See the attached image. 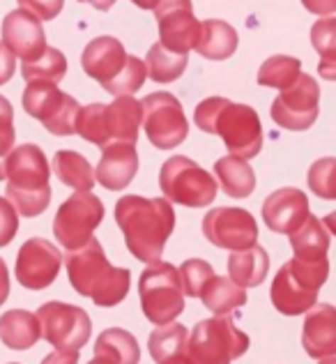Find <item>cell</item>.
<instances>
[{
    "label": "cell",
    "instance_id": "obj_27",
    "mask_svg": "<svg viewBox=\"0 0 336 364\" xmlns=\"http://www.w3.org/2000/svg\"><path fill=\"white\" fill-rule=\"evenodd\" d=\"M215 176L219 178V185H222L224 194L233 198H246V196H251L256 189V173H254V168L249 166L246 159H239L233 155L217 159Z\"/></svg>",
    "mask_w": 336,
    "mask_h": 364
},
{
    "label": "cell",
    "instance_id": "obj_37",
    "mask_svg": "<svg viewBox=\"0 0 336 364\" xmlns=\"http://www.w3.org/2000/svg\"><path fill=\"white\" fill-rule=\"evenodd\" d=\"M180 277H182V286H185V295H189V298H200L205 286L212 282L215 267L207 261H200V258H189V261L182 263Z\"/></svg>",
    "mask_w": 336,
    "mask_h": 364
},
{
    "label": "cell",
    "instance_id": "obj_8",
    "mask_svg": "<svg viewBox=\"0 0 336 364\" xmlns=\"http://www.w3.org/2000/svg\"><path fill=\"white\" fill-rule=\"evenodd\" d=\"M141 309L155 325H168L185 311V286L173 263H150L139 282Z\"/></svg>",
    "mask_w": 336,
    "mask_h": 364
},
{
    "label": "cell",
    "instance_id": "obj_42",
    "mask_svg": "<svg viewBox=\"0 0 336 364\" xmlns=\"http://www.w3.org/2000/svg\"><path fill=\"white\" fill-rule=\"evenodd\" d=\"M302 5L309 9L311 14L330 16L336 12V0H302Z\"/></svg>",
    "mask_w": 336,
    "mask_h": 364
},
{
    "label": "cell",
    "instance_id": "obj_20",
    "mask_svg": "<svg viewBox=\"0 0 336 364\" xmlns=\"http://www.w3.org/2000/svg\"><path fill=\"white\" fill-rule=\"evenodd\" d=\"M309 217V198L302 189L295 187L272 191L263 203V219L267 228L274 233L293 235Z\"/></svg>",
    "mask_w": 336,
    "mask_h": 364
},
{
    "label": "cell",
    "instance_id": "obj_23",
    "mask_svg": "<svg viewBox=\"0 0 336 364\" xmlns=\"http://www.w3.org/2000/svg\"><path fill=\"white\" fill-rule=\"evenodd\" d=\"M42 339V325L37 314L9 309L0 316V341L12 350H28Z\"/></svg>",
    "mask_w": 336,
    "mask_h": 364
},
{
    "label": "cell",
    "instance_id": "obj_30",
    "mask_svg": "<svg viewBox=\"0 0 336 364\" xmlns=\"http://www.w3.org/2000/svg\"><path fill=\"white\" fill-rule=\"evenodd\" d=\"M200 300L215 316H228L230 311L246 304V291L230 277H212V282L200 293Z\"/></svg>",
    "mask_w": 336,
    "mask_h": 364
},
{
    "label": "cell",
    "instance_id": "obj_11",
    "mask_svg": "<svg viewBox=\"0 0 336 364\" xmlns=\"http://www.w3.org/2000/svg\"><path fill=\"white\" fill-rule=\"evenodd\" d=\"M23 109L53 136H72L76 134V122L83 107L72 95L58 90L53 83H28L23 90Z\"/></svg>",
    "mask_w": 336,
    "mask_h": 364
},
{
    "label": "cell",
    "instance_id": "obj_43",
    "mask_svg": "<svg viewBox=\"0 0 336 364\" xmlns=\"http://www.w3.org/2000/svg\"><path fill=\"white\" fill-rule=\"evenodd\" d=\"M42 364H79V350H58L46 355Z\"/></svg>",
    "mask_w": 336,
    "mask_h": 364
},
{
    "label": "cell",
    "instance_id": "obj_21",
    "mask_svg": "<svg viewBox=\"0 0 336 364\" xmlns=\"http://www.w3.org/2000/svg\"><path fill=\"white\" fill-rule=\"evenodd\" d=\"M302 346L313 360L336 358V306L315 304L306 314L302 328Z\"/></svg>",
    "mask_w": 336,
    "mask_h": 364
},
{
    "label": "cell",
    "instance_id": "obj_51",
    "mask_svg": "<svg viewBox=\"0 0 336 364\" xmlns=\"http://www.w3.org/2000/svg\"><path fill=\"white\" fill-rule=\"evenodd\" d=\"M12 364H16V362H12Z\"/></svg>",
    "mask_w": 336,
    "mask_h": 364
},
{
    "label": "cell",
    "instance_id": "obj_22",
    "mask_svg": "<svg viewBox=\"0 0 336 364\" xmlns=\"http://www.w3.org/2000/svg\"><path fill=\"white\" fill-rule=\"evenodd\" d=\"M139 171V155L131 143H111L102 150L97 164V182L109 191H122L134 180Z\"/></svg>",
    "mask_w": 336,
    "mask_h": 364
},
{
    "label": "cell",
    "instance_id": "obj_14",
    "mask_svg": "<svg viewBox=\"0 0 336 364\" xmlns=\"http://www.w3.org/2000/svg\"><path fill=\"white\" fill-rule=\"evenodd\" d=\"M42 337L58 350H81L90 341L92 321L81 306L46 302L37 309Z\"/></svg>",
    "mask_w": 336,
    "mask_h": 364
},
{
    "label": "cell",
    "instance_id": "obj_29",
    "mask_svg": "<svg viewBox=\"0 0 336 364\" xmlns=\"http://www.w3.org/2000/svg\"><path fill=\"white\" fill-rule=\"evenodd\" d=\"M291 247L295 252V258H302V261H320V258H327L330 231L325 228V224L318 217L311 215L291 235Z\"/></svg>",
    "mask_w": 336,
    "mask_h": 364
},
{
    "label": "cell",
    "instance_id": "obj_25",
    "mask_svg": "<svg viewBox=\"0 0 336 364\" xmlns=\"http://www.w3.org/2000/svg\"><path fill=\"white\" fill-rule=\"evenodd\" d=\"M237 44L239 37L233 26L222 21V18H207V21H203L196 51L207 60H226L237 51Z\"/></svg>",
    "mask_w": 336,
    "mask_h": 364
},
{
    "label": "cell",
    "instance_id": "obj_4",
    "mask_svg": "<svg viewBox=\"0 0 336 364\" xmlns=\"http://www.w3.org/2000/svg\"><path fill=\"white\" fill-rule=\"evenodd\" d=\"M83 72L115 97H131L148 79V65L129 55L115 37H94L81 55Z\"/></svg>",
    "mask_w": 336,
    "mask_h": 364
},
{
    "label": "cell",
    "instance_id": "obj_13",
    "mask_svg": "<svg viewBox=\"0 0 336 364\" xmlns=\"http://www.w3.org/2000/svg\"><path fill=\"white\" fill-rule=\"evenodd\" d=\"M141 104L146 136L155 148L173 150L189 136V122L175 95L152 92Z\"/></svg>",
    "mask_w": 336,
    "mask_h": 364
},
{
    "label": "cell",
    "instance_id": "obj_39",
    "mask_svg": "<svg viewBox=\"0 0 336 364\" xmlns=\"http://www.w3.org/2000/svg\"><path fill=\"white\" fill-rule=\"evenodd\" d=\"M18 233V213L12 200L0 196V247H7Z\"/></svg>",
    "mask_w": 336,
    "mask_h": 364
},
{
    "label": "cell",
    "instance_id": "obj_36",
    "mask_svg": "<svg viewBox=\"0 0 336 364\" xmlns=\"http://www.w3.org/2000/svg\"><path fill=\"white\" fill-rule=\"evenodd\" d=\"M306 182L318 198L336 200V157H323L313 161Z\"/></svg>",
    "mask_w": 336,
    "mask_h": 364
},
{
    "label": "cell",
    "instance_id": "obj_35",
    "mask_svg": "<svg viewBox=\"0 0 336 364\" xmlns=\"http://www.w3.org/2000/svg\"><path fill=\"white\" fill-rule=\"evenodd\" d=\"M302 76V63L293 55H272L258 70V83L265 88L286 90Z\"/></svg>",
    "mask_w": 336,
    "mask_h": 364
},
{
    "label": "cell",
    "instance_id": "obj_28",
    "mask_svg": "<svg viewBox=\"0 0 336 364\" xmlns=\"http://www.w3.org/2000/svg\"><path fill=\"white\" fill-rule=\"evenodd\" d=\"M94 358H104L111 364H139L141 346L131 332L122 328H109L94 341Z\"/></svg>",
    "mask_w": 336,
    "mask_h": 364
},
{
    "label": "cell",
    "instance_id": "obj_48",
    "mask_svg": "<svg viewBox=\"0 0 336 364\" xmlns=\"http://www.w3.org/2000/svg\"><path fill=\"white\" fill-rule=\"evenodd\" d=\"M164 364H191V360H189V355L185 353V355H178V358H173V360H168Z\"/></svg>",
    "mask_w": 336,
    "mask_h": 364
},
{
    "label": "cell",
    "instance_id": "obj_33",
    "mask_svg": "<svg viewBox=\"0 0 336 364\" xmlns=\"http://www.w3.org/2000/svg\"><path fill=\"white\" fill-rule=\"evenodd\" d=\"M146 65L148 76L155 83H173L185 74L189 65V53H173L161 42H157L150 46Z\"/></svg>",
    "mask_w": 336,
    "mask_h": 364
},
{
    "label": "cell",
    "instance_id": "obj_3",
    "mask_svg": "<svg viewBox=\"0 0 336 364\" xmlns=\"http://www.w3.org/2000/svg\"><path fill=\"white\" fill-rule=\"evenodd\" d=\"M65 267L70 274L72 289L90 298L97 306H115L129 293L131 272L127 267H115L109 263L99 240H92L65 256Z\"/></svg>",
    "mask_w": 336,
    "mask_h": 364
},
{
    "label": "cell",
    "instance_id": "obj_12",
    "mask_svg": "<svg viewBox=\"0 0 336 364\" xmlns=\"http://www.w3.org/2000/svg\"><path fill=\"white\" fill-rule=\"evenodd\" d=\"M104 219V203L92 191H76L58 208L53 219V235L67 252L85 247L92 240L94 228Z\"/></svg>",
    "mask_w": 336,
    "mask_h": 364
},
{
    "label": "cell",
    "instance_id": "obj_44",
    "mask_svg": "<svg viewBox=\"0 0 336 364\" xmlns=\"http://www.w3.org/2000/svg\"><path fill=\"white\" fill-rule=\"evenodd\" d=\"M7 298H9V272L5 261L0 258V304H5Z\"/></svg>",
    "mask_w": 336,
    "mask_h": 364
},
{
    "label": "cell",
    "instance_id": "obj_10",
    "mask_svg": "<svg viewBox=\"0 0 336 364\" xmlns=\"http://www.w3.org/2000/svg\"><path fill=\"white\" fill-rule=\"evenodd\" d=\"M159 187L164 198L185 208H205L217 198L219 185L215 176L200 168L194 159L175 155L159 171Z\"/></svg>",
    "mask_w": 336,
    "mask_h": 364
},
{
    "label": "cell",
    "instance_id": "obj_17",
    "mask_svg": "<svg viewBox=\"0 0 336 364\" xmlns=\"http://www.w3.org/2000/svg\"><path fill=\"white\" fill-rule=\"evenodd\" d=\"M159 23V42L173 53L196 49L203 23L194 16L191 0H161L155 9Z\"/></svg>",
    "mask_w": 336,
    "mask_h": 364
},
{
    "label": "cell",
    "instance_id": "obj_32",
    "mask_svg": "<svg viewBox=\"0 0 336 364\" xmlns=\"http://www.w3.org/2000/svg\"><path fill=\"white\" fill-rule=\"evenodd\" d=\"M311 44L320 53V76L325 81H336V16H323L313 23Z\"/></svg>",
    "mask_w": 336,
    "mask_h": 364
},
{
    "label": "cell",
    "instance_id": "obj_2",
    "mask_svg": "<svg viewBox=\"0 0 336 364\" xmlns=\"http://www.w3.org/2000/svg\"><path fill=\"white\" fill-rule=\"evenodd\" d=\"M194 122L200 132L222 136L233 157L251 159L263 148V124L256 109L226 97H207L196 107Z\"/></svg>",
    "mask_w": 336,
    "mask_h": 364
},
{
    "label": "cell",
    "instance_id": "obj_49",
    "mask_svg": "<svg viewBox=\"0 0 336 364\" xmlns=\"http://www.w3.org/2000/svg\"><path fill=\"white\" fill-rule=\"evenodd\" d=\"M88 364H111L109 360H104V358H94V360H90Z\"/></svg>",
    "mask_w": 336,
    "mask_h": 364
},
{
    "label": "cell",
    "instance_id": "obj_34",
    "mask_svg": "<svg viewBox=\"0 0 336 364\" xmlns=\"http://www.w3.org/2000/svg\"><path fill=\"white\" fill-rule=\"evenodd\" d=\"M21 74L26 83H53L58 85L67 74V58L63 51L49 46L40 58L21 65Z\"/></svg>",
    "mask_w": 336,
    "mask_h": 364
},
{
    "label": "cell",
    "instance_id": "obj_5",
    "mask_svg": "<svg viewBox=\"0 0 336 364\" xmlns=\"http://www.w3.org/2000/svg\"><path fill=\"white\" fill-rule=\"evenodd\" d=\"M51 166L44 150L23 143L12 150L7 161V198L18 215L40 217L51 203Z\"/></svg>",
    "mask_w": 336,
    "mask_h": 364
},
{
    "label": "cell",
    "instance_id": "obj_40",
    "mask_svg": "<svg viewBox=\"0 0 336 364\" xmlns=\"http://www.w3.org/2000/svg\"><path fill=\"white\" fill-rule=\"evenodd\" d=\"M18 5L26 12H31L40 21H53V18L63 12L65 0H18Z\"/></svg>",
    "mask_w": 336,
    "mask_h": 364
},
{
    "label": "cell",
    "instance_id": "obj_9",
    "mask_svg": "<svg viewBox=\"0 0 336 364\" xmlns=\"http://www.w3.org/2000/svg\"><path fill=\"white\" fill-rule=\"evenodd\" d=\"M249 337L237 330L230 316H215L196 323L189 334L187 355L191 364H230L249 350Z\"/></svg>",
    "mask_w": 336,
    "mask_h": 364
},
{
    "label": "cell",
    "instance_id": "obj_16",
    "mask_svg": "<svg viewBox=\"0 0 336 364\" xmlns=\"http://www.w3.org/2000/svg\"><path fill=\"white\" fill-rule=\"evenodd\" d=\"M258 224L244 208H215L203 217V235L207 242L230 252H244L258 245Z\"/></svg>",
    "mask_w": 336,
    "mask_h": 364
},
{
    "label": "cell",
    "instance_id": "obj_15",
    "mask_svg": "<svg viewBox=\"0 0 336 364\" xmlns=\"http://www.w3.org/2000/svg\"><path fill=\"white\" fill-rule=\"evenodd\" d=\"M320 111V85L313 76L304 74L291 88L279 92V97L272 102V120L283 129L304 132L318 120Z\"/></svg>",
    "mask_w": 336,
    "mask_h": 364
},
{
    "label": "cell",
    "instance_id": "obj_46",
    "mask_svg": "<svg viewBox=\"0 0 336 364\" xmlns=\"http://www.w3.org/2000/svg\"><path fill=\"white\" fill-rule=\"evenodd\" d=\"M131 3L141 9H157V5L161 3V0H131Z\"/></svg>",
    "mask_w": 336,
    "mask_h": 364
},
{
    "label": "cell",
    "instance_id": "obj_7",
    "mask_svg": "<svg viewBox=\"0 0 336 364\" xmlns=\"http://www.w3.org/2000/svg\"><path fill=\"white\" fill-rule=\"evenodd\" d=\"M330 277V261H302L293 258L281 265L276 272L270 298L274 309L283 316H302L309 314L318 304V291Z\"/></svg>",
    "mask_w": 336,
    "mask_h": 364
},
{
    "label": "cell",
    "instance_id": "obj_26",
    "mask_svg": "<svg viewBox=\"0 0 336 364\" xmlns=\"http://www.w3.org/2000/svg\"><path fill=\"white\" fill-rule=\"evenodd\" d=\"M53 173L63 185L72 187L76 191H92L97 173L90 166V161L85 159L81 152L76 150H58L53 155Z\"/></svg>",
    "mask_w": 336,
    "mask_h": 364
},
{
    "label": "cell",
    "instance_id": "obj_41",
    "mask_svg": "<svg viewBox=\"0 0 336 364\" xmlns=\"http://www.w3.org/2000/svg\"><path fill=\"white\" fill-rule=\"evenodd\" d=\"M14 67H16V55L0 42V85H5L9 79H12Z\"/></svg>",
    "mask_w": 336,
    "mask_h": 364
},
{
    "label": "cell",
    "instance_id": "obj_1",
    "mask_svg": "<svg viewBox=\"0 0 336 364\" xmlns=\"http://www.w3.org/2000/svg\"><path fill=\"white\" fill-rule=\"evenodd\" d=\"M115 222L134 258L143 263H157L175 228V213L164 196L143 198L129 194L115 203Z\"/></svg>",
    "mask_w": 336,
    "mask_h": 364
},
{
    "label": "cell",
    "instance_id": "obj_18",
    "mask_svg": "<svg viewBox=\"0 0 336 364\" xmlns=\"http://www.w3.org/2000/svg\"><path fill=\"white\" fill-rule=\"evenodd\" d=\"M63 267V254L55 249L53 242L44 240V237H31L16 254V282L23 289L42 291L58 279V272Z\"/></svg>",
    "mask_w": 336,
    "mask_h": 364
},
{
    "label": "cell",
    "instance_id": "obj_38",
    "mask_svg": "<svg viewBox=\"0 0 336 364\" xmlns=\"http://www.w3.org/2000/svg\"><path fill=\"white\" fill-rule=\"evenodd\" d=\"M14 109L7 97L0 95V180L7 178V161L14 150Z\"/></svg>",
    "mask_w": 336,
    "mask_h": 364
},
{
    "label": "cell",
    "instance_id": "obj_45",
    "mask_svg": "<svg viewBox=\"0 0 336 364\" xmlns=\"http://www.w3.org/2000/svg\"><path fill=\"white\" fill-rule=\"evenodd\" d=\"M79 3H85V5H92L94 9H99V12H107L115 5V0H79Z\"/></svg>",
    "mask_w": 336,
    "mask_h": 364
},
{
    "label": "cell",
    "instance_id": "obj_47",
    "mask_svg": "<svg viewBox=\"0 0 336 364\" xmlns=\"http://www.w3.org/2000/svg\"><path fill=\"white\" fill-rule=\"evenodd\" d=\"M323 224H325V228H327L330 233H334V235H336V213H330L327 217L323 219Z\"/></svg>",
    "mask_w": 336,
    "mask_h": 364
},
{
    "label": "cell",
    "instance_id": "obj_50",
    "mask_svg": "<svg viewBox=\"0 0 336 364\" xmlns=\"http://www.w3.org/2000/svg\"><path fill=\"white\" fill-rule=\"evenodd\" d=\"M318 364H336V358H325V360H320Z\"/></svg>",
    "mask_w": 336,
    "mask_h": 364
},
{
    "label": "cell",
    "instance_id": "obj_31",
    "mask_svg": "<svg viewBox=\"0 0 336 364\" xmlns=\"http://www.w3.org/2000/svg\"><path fill=\"white\" fill-rule=\"evenodd\" d=\"M189 343V332L182 323L157 325V330L150 334L148 348L157 364H164L178 355H185Z\"/></svg>",
    "mask_w": 336,
    "mask_h": 364
},
{
    "label": "cell",
    "instance_id": "obj_19",
    "mask_svg": "<svg viewBox=\"0 0 336 364\" xmlns=\"http://www.w3.org/2000/svg\"><path fill=\"white\" fill-rule=\"evenodd\" d=\"M3 44L23 63H33L49 49L42 21L26 9H14L3 21Z\"/></svg>",
    "mask_w": 336,
    "mask_h": 364
},
{
    "label": "cell",
    "instance_id": "obj_6",
    "mask_svg": "<svg viewBox=\"0 0 336 364\" xmlns=\"http://www.w3.org/2000/svg\"><path fill=\"white\" fill-rule=\"evenodd\" d=\"M143 127V104L134 97H118L113 104L83 107L76 122V134L97 148L111 143H136Z\"/></svg>",
    "mask_w": 336,
    "mask_h": 364
},
{
    "label": "cell",
    "instance_id": "obj_24",
    "mask_svg": "<svg viewBox=\"0 0 336 364\" xmlns=\"http://www.w3.org/2000/svg\"><path fill=\"white\" fill-rule=\"evenodd\" d=\"M267 272H270V256L261 245L244 249V252H233L228 256V277L242 289L261 286Z\"/></svg>",
    "mask_w": 336,
    "mask_h": 364
}]
</instances>
